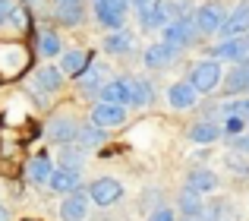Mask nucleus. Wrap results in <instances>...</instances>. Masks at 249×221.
Here are the masks:
<instances>
[{
  "instance_id": "nucleus-31",
  "label": "nucleus",
  "mask_w": 249,
  "mask_h": 221,
  "mask_svg": "<svg viewBox=\"0 0 249 221\" xmlns=\"http://www.w3.org/2000/svg\"><path fill=\"white\" fill-rule=\"evenodd\" d=\"M167 6H170V19L193 13V0H167Z\"/></svg>"
},
{
  "instance_id": "nucleus-33",
  "label": "nucleus",
  "mask_w": 249,
  "mask_h": 221,
  "mask_svg": "<svg viewBox=\"0 0 249 221\" xmlns=\"http://www.w3.org/2000/svg\"><path fill=\"white\" fill-rule=\"evenodd\" d=\"M145 221H177V218H174V209H167V205H161V209L148 212V218H145Z\"/></svg>"
},
{
  "instance_id": "nucleus-21",
  "label": "nucleus",
  "mask_w": 249,
  "mask_h": 221,
  "mask_svg": "<svg viewBox=\"0 0 249 221\" xmlns=\"http://www.w3.org/2000/svg\"><path fill=\"white\" fill-rule=\"evenodd\" d=\"M51 171H54V158H51L48 152H41V155H35V158L29 161L25 177H29V184H35V186H48Z\"/></svg>"
},
{
  "instance_id": "nucleus-8",
  "label": "nucleus",
  "mask_w": 249,
  "mask_h": 221,
  "mask_svg": "<svg viewBox=\"0 0 249 221\" xmlns=\"http://www.w3.org/2000/svg\"><path fill=\"white\" fill-rule=\"evenodd\" d=\"M89 120L95 123V127H101V129L123 127V120H126V105H110V101H98V105L91 108Z\"/></svg>"
},
{
  "instance_id": "nucleus-20",
  "label": "nucleus",
  "mask_w": 249,
  "mask_h": 221,
  "mask_svg": "<svg viewBox=\"0 0 249 221\" xmlns=\"http://www.w3.org/2000/svg\"><path fill=\"white\" fill-rule=\"evenodd\" d=\"M196 101H199V92L193 89L189 79H180V82H174V86L167 89V105L174 110H186V108H193Z\"/></svg>"
},
{
  "instance_id": "nucleus-2",
  "label": "nucleus",
  "mask_w": 249,
  "mask_h": 221,
  "mask_svg": "<svg viewBox=\"0 0 249 221\" xmlns=\"http://www.w3.org/2000/svg\"><path fill=\"white\" fill-rule=\"evenodd\" d=\"M161 32H164V41L174 44V48H180V51L199 44V38H202L199 29H196V22H193V13H186V16H174Z\"/></svg>"
},
{
  "instance_id": "nucleus-7",
  "label": "nucleus",
  "mask_w": 249,
  "mask_h": 221,
  "mask_svg": "<svg viewBox=\"0 0 249 221\" xmlns=\"http://www.w3.org/2000/svg\"><path fill=\"white\" fill-rule=\"evenodd\" d=\"M246 32H249V0H240V3L233 6V13L224 16L218 35L221 38H243Z\"/></svg>"
},
{
  "instance_id": "nucleus-15",
  "label": "nucleus",
  "mask_w": 249,
  "mask_h": 221,
  "mask_svg": "<svg viewBox=\"0 0 249 221\" xmlns=\"http://www.w3.org/2000/svg\"><path fill=\"white\" fill-rule=\"evenodd\" d=\"M221 82H224V98H233V95L249 92V60L233 63L231 73L221 76Z\"/></svg>"
},
{
  "instance_id": "nucleus-35",
  "label": "nucleus",
  "mask_w": 249,
  "mask_h": 221,
  "mask_svg": "<svg viewBox=\"0 0 249 221\" xmlns=\"http://www.w3.org/2000/svg\"><path fill=\"white\" fill-rule=\"evenodd\" d=\"M13 10H16V3H13V0H0V25H6V22H10Z\"/></svg>"
},
{
  "instance_id": "nucleus-28",
  "label": "nucleus",
  "mask_w": 249,
  "mask_h": 221,
  "mask_svg": "<svg viewBox=\"0 0 249 221\" xmlns=\"http://www.w3.org/2000/svg\"><path fill=\"white\" fill-rule=\"evenodd\" d=\"M38 51H41L44 57H57L63 51V41H60V35H57L54 29H44L41 35H38Z\"/></svg>"
},
{
  "instance_id": "nucleus-34",
  "label": "nucleus",
  "mask_w": 249,
  "mask_h": 221,
  "mask_svg": "<svg viewBox=\"0 0 249 221\" xmlns=\"http://www.w3.org/2000/svg\"><path fill=\"white\" fill-rule=\"evenodd\" d=\"M227 165L233 167V174H249V161L237 158V155H227Z\"/></svg>"
},
{
  "instance_id": "nucleus-6",
  "label": "nucleus",
  "mask_w": 249,
  "mask_h": 221,
  "mask_svg": "<svg viewBox=\"0 0 249 221\" xmlns=\"http://www.w3.org/2000/svg\"><path fill=\"white\" fill-rule=\"evenodd\" d=\"M76 133H79V120L73 114H57L48 120V139L54 146H67V142H76Z\"/></svg>"
},
{
  "instance_id": "nucleus-4",
  "label": "nucleus",
  "mask_w": 249,
  "mask_h": 221,
  "mask_svg": "<svg viewBox=\"0 0 249 221\" xmlns=\"http://www.w3.org/2000/svg\"><path fill=\"white\" fill-rule=\"evenodd\" d=\"M224 16H227V10H224L221 0H205L202 6L193 10V22H196V29H199V35H218Z\"/></svg>"
},
{
  "instance_id": "nucleus-18",
  "label": "nucleus",
  "mask_w": 249,
  "mask_h": 221,
  "mask_svg": "<svg viewBox=\"0 0 249 221\" xmlns=\"http://www.w3.org/2000/svg\"><path fill=\"white\" fill-rule=\"evenodd\" d=\"M104 54H114V57H123V54H133L136 51V35L129 29H110V35L101 41Z\"/></svg>"
},
{
  "instance_id": "nucleus-39",
  "label": "nucleus",
  "mask_w": 249,
  "mask_h": 221,
  "mask_svg": "<svg viewBox=\"0 0 249 221\" xmlns=\"http://www.w3.org/2000/svg\"><path fill=\"white\" fill-rule=\"evenodd\" d=\"M183 221H205L202 215H193V218H183Z\"/></svg>"
},
{
  "instance_id": "nucleus-23",
  "label": "nucleus",
  "mask_w": 249,
  "mask_h": 221,
  "mask_svg": "<svg viewBox=\"0 0 249 221\" xmlns=\"http://www.w3.org/2000/svg\"><path fill=\"white\" fill-rule=\"evenodd\" d=\"M218 184L221 180L212 167H193V171L186 174V186H193V190H199V193H214Z\"/></svg>"
},
{
  "instance_id": "nucleus-14",
  "label": "nucleus",
  "mask_w": 249,
  "mask_h": 221,
  "mask_svg": "<svg viewBox=\"0 0 249 221\" xmlns=\"http://www.w3.org/2000/svg\"><path fill=\"white\" fill-rule=\"evenodd\" d=\"M82 184V171L79 167H54V171H51V177H48V186L54 193H60V196H67V193H73L76 186Z\"/></svg>"
},
{
  "instance_id": "nucleus-5",
  "label": "nucleus",
  "mask_w": 249,
  "mask_h": 221,
  "mask_svg": "<svg viewBox=\"0 0 249 221\" xmlns=\"http://www.w3.org/2000/svg\"><path fill=\"white\" fill-rule=\"evenodd\" d=\"M89 199L98 205V209H107V205H117L123 199V184L117 177H98L89 184Z\"/></svg>"
},
{
  "instance_id": "nucleus-3",
  "label": "nucleus",
  "mask_w": 249,
  "mask_h": 221,
  "mask_svg": "<svg viewBox=\"0 0 249 221\" xmlns=\"http://www.w3.org/2000/svg\"><path fill=\"white\" fill-rule=\"evenodd\" d=\"M129 0H91V19L104 29H123Z\"/></svg>"
},
{
  "instance_id": "nucleus-24",
  "label": "nucleus",
  "mask_w": 249,
  "mask_h": 221,
  "mask_svg": "<svg viewBox=\"0 0 249 221\" xmlns=\"http://www.w3.org/2000/svg\"><path fill=\"white\" fill-rule=\"evenodd\" d=\"M54 19L60 25H67V29H79V25L85 22V6L82 3H57Z\"/></svg>"
},
{
  "instance_id": "nucleus-11",
  "label": "nucleus",
  "mask_w": 249,
  "mask_h": 221,
  "mask_svg": "<svg viewBox=\"0 0 249 221\" xmlns=\"http://www.w3.org/2000/svg\"><path fill=\"white\" fill-rule=\"evenodd\" d=\"M107 79H110V67H107V63H91L89 60V67L76 76V86H79L82 95H95Z\"/></svg>"
},
{
  "instance_id": "nucleus-32",
  "label": "nucleus",
  "mask_w": 249,
  "mask_h": 221,
  "mask_svg": "<svg viewBox=\"0 0 249 221\" xmlns=\"http://www.w3.org/2000/svg\"><path fill=\"white\" fill-rule=\"evenodd\" d=\"M231 148H233V152H240V155H249V133L231 136Z\"/></svg>"
},
{
  "instance_id": "nucleus-10",
  "label": "nucleus",
  "mask_w": 249,
  "mask_h": 221,
  "mask_svg": "<svg viewBox=\"0 0 249 221\" xmlns=\"http://www.w3.org/2000/svg\"><path fill=\"white\" fill-rule=\"evenodd\" d=\"M98 95H101V101H110V105H133V79L129 76L107 79L98 89Z\"/></svg>"
},
{
  "instance_id": "nucleus-17",
  "label": "nucleus",
  "mask_w": 249,
  "mask_h": 221,
  "mask_svg": "<svg viewBox=\"0 0 249 221\" xmlns=\"http://www.w3.org/2000/svg\"><path fill=\"white\" fill-rule=\"evenodd\" d=\"M60 86H63V73H60V67H38L35 70V79H32V92H41V95H54V92H60Z\"/></svg>"
},
{
  "instance_id": "nucleus-40",
  "label": "nucleus",
  "mask_w": 249,
  "mask_h": 221,
  "mask_svg": "<svg viewBox=\"0 0 249 221\" xmlns=\"http://www.w3.org/2000/svg\"><path fill=\"white\" fill-rule=\"evenodd\" d=\"M25 3H38V0H25Z\"/></svg>"
},
{
  "instance_id": "nucleus-25",
  "label": "nucleus",
  "mask_w": 249,
  "mask_h": 221,
  "mask_svg": "<svg viewBox=\"0 0 249 221\" xmlns=\"http://www.w3.org/2000/svg\"><path fill=\"white\" fill-rule=\"evenodd\" d=\"M89 67V54L85 51H60V73L63 76H79Z\"/></svg>"
},
{
  "instance_id": "nucleus-19",
  "label": "nucleus",
  "mask_w": 249,
  "mask_h": 221,
  "mask_svg": "<svg viewBox=\"0 0 249 221\" xmlns=\"http://www.w3.org/2000/svg\"><path fill=\"white\" fill-rule=\"evenodd\" d=\"M170 22V6L167 0H155L152 6H145V10H139V25L145 32H155V29H164Z\"/></svg>"
},
{
  "instance_id": "nucleus-1",
  "label": "nucleus",
  "mask_w": 249,
  "mask_h": 221,
  "mask_svg": "<svg viewBox=\"0 0 249 221\" xmlns=\"http://www.w3.org/2000/svg\"><path fill=\"white\" fill-rule=\"evenodd\" d=\"M221 76H224V70H221V60H214V57L196 60L189 67V82H193V89L199 95H212L221 86Z\"/></svg>"
},
{
  "instance_id": "nucleus-22",
  "label": "nucleus",
  "mask_w": 249,
  "mask_h": 221,
  "mask_svg": "<svg viewBox=\"0 0 249 221\" xmlns=\"http://www.w3.org/2000/svg\"><path fill=\"white\" fill-rule=\"evenodd\" d=\"M177 209H180V215H183V218L202 215V209H205V193L193 190V186H183L180 196H177Z\"/></svg>"
},
{
  "instance_id": "nucleus-26",
  "label": "nucleus",
  "mask_w": 249,
  "mask_h": 221,
  "mask_svg": "<svg viewBox=\"0 0 249 221\" xmlns=\"http://www.w3.org/2000/svg\"><path fill=\"white\" fill-rule=\"evenodd\" d=\"M104 139H107V129L95 127V123H91V120L85 123V127L79 123V133H76V146H82L85 152H89V148H98V146H101Z\"/></svg>"
},
{
  "instance_id": "nucleus-37",
  "label": "nucleus",
  "mask_w": 249,
  "mask_h": 221,
  "mask_svg": "<svg viewBox=\"0 0 249 221\" xmlns=\"http://www.w3.org/2000/svg\"><path fill=\"white\" fill-rule=\"evenodd\" d=\"M0 221H10V212H6L3 205H0Z\"/></svg>"
},
{
  "instance_id": "nucleus-38",
  "label": "nucleus",
  "mask_w": 249,
  "mask_h": 221,
  "mask_svg": "<svg viewBox=\"0 0 249 221\" xmlns=\"http://www.w3.org/2000/svg\"><path fill=\"white\" fill-rule=\"evenodd\" d=\"M57 3H85V0H57Z\"/></svg>"
},
{
  "instance_id": "nucleus-13",
  "label": "nucleus",
  "mask_w": 249,
  "mask_h": 221,
  "mask_svg": "<svg viewBox=\"0 0 249 221\" xmlns=\"http://www.w3.org/2000/svg\"><path fill=\"white\" fill-rule=\"evenodd\" d=\"M212 57L214 60H231V63H240V60H249V44H246V35L243 38H224L212 48Z\"/></svg>"
},
{
  "instance_id": "nucleus-36",
  "label": "nucleus",
  "mask_w": 249,
  "mask_h": 221,
  "mask_svg": "<svg viewBox=\"0 0 249 221\" xmlns=\"http://www.w3.org/2000/svg\"><path fill=\"white\" fill-rule=\"evenodd\" d=\"M129 3H133V6H136V10H145V6H152V3H155V0H129Z\"/></svg>"
},
{
  "instance_id": "nucleus-9",
  "label": "nucleus",
  "mask_w": 249,
  "mask_h": 221,
  "mask_svg": "<svg viewBox=\"0 0 249 221\" xmlns=\"http://www.w3.org/2000/svg\"><path fill=\"white\" fill-rule=\"evenodd\" d=\"M177 57H180V48H174V44H167V41H155V44L145 48L142 63H145L148 70H167V67H174Z\"/></svg>"
},
{
  "instance_id": "nucleus-27",
  "label": "nucleus",
  "mask_w": 249,
  "mask_h": 221,
  "mask_svg": "<svg viewBox=\"0 0 249 221\" xmlns=\"http://www.w3.org/2000/svg\"><path fill=\"white\" fill-rule=\"evenodd\" d=\"M214 110H218L221 117H240V120L249 127V98H243V95H233V98L221 101Z\"/></svg>"
},
{
  "instance_id": "nucleus-41",
  "label": "nucleus",
  "mask_w": 249,
  "mask_h": 221,
  "mask_svg": "<svg viewBox=\"0 0 249 221\" xmlns=\"http://www.w3.org/2000/svg\"><path fill=\"white\" fill-rule=\"evenodd\" d=\"M246 44H249V32H246Z\"/></svg>"
},
{
  "instance_id": "nucleus-12",
  "label": "nucleus",
  "mask_w": 249,
  "mask_h": 221,
  "mask_svg": "<svg viewBox=\"0 0 249 221\" xmlns=\"http://www.w3.org/2000/svg\"><path fill=\"white\" fill-rule=\"evenodd\" d=\"M85 218H89V193L76 186L60 203V221H85Z\"/></svg>"
},
{
  "instance_id": "nucleus-30",
  "label": "nucleus",
  "mask_w": 249,
  "mask_h": 221,
  "mask_svg": "<svg viewBox=\"0 0 249 221\" xmlns=\"http://www.w3.org/2000/svg\"><path fill=\"white\" fill-rule=\"evenodd\" d=\"M82 158H85V148L82 146H76V142L60 146V165L63 167H79V171H82Z\"/></svg>"
},
{
  "instance_id": "nucleus-16",
  "label": "nucleus",
  "mask_w": 249,
  "mask_h": 221,
  "mask_svg": "<svg viewBox=\"0 0 249 221\" xmlns=\"http://www.w3.org/2000/svg\"><path fill=\"white\" fill-rule=\"evenodd\" d=\"M221 123L218 120H212V117H205V120H199V123H193V127L186 129V139L193 142V146H212V142H218L221 139Z\"/></svg>"
},
{
  "instance_id": "nucleus-29",
  "label": "nucleus",
  "mask_w": 249,
  "mask_h": 221,
  "mask_svg": "<svg viewBox=\"0 0 249 221\" xmlns=\"http://www.w3.org/2000/svg\"><path fill=\"white\" fill-rule=\"evenodd\" d=\"M155 101V86L148 79H133V105L136 108H145Z\"/></svg>"
}]
</instances>
